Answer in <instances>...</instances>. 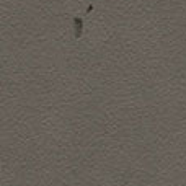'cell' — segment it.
Here are the masks:
<instances>
[{
    "label": "cell",
    "instance_id": "6da1fadb",
    "mask_svg": "<svg viewBox=\"0 0 186 186\" xmlns=\"http://www.w3.org/2000/svg\"><path fill=\"white\" fill-rule=\"evenodd\" d=\"M74 23H75V36L78 38L82 34V20L80 18H75Z\"/></svg>",
    "mask_w": 186,
    "mask_h": 186
}]
</instances>
